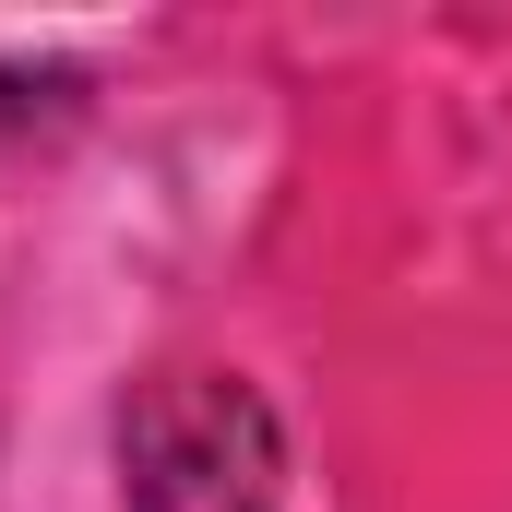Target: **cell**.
<instances>
[{
    "label": "cell",
    "mask_w": 512,
    "mask_h": 512,
    "mask_svg": "<svg viewBox=\"0 0 512 512\" xmlns=\"http://www.w3.org/2000/svg\"><path fill=\"white\" fill-rule=\"evenodd\" d=\"M120 477L143 512H286V429L227 370H155L120 405Z\"/></svg>",
    "instance_id": "6da1fadb"
},
{
    "label": "cell",
    "mask_w": 512,
    "mask_h": 512,
    "mask_svg": "<svg viewBox=\"0 0 512 512\" xmlns=\"http://www.w3.org/2000/svg\"><path fill=\"white\" fill-rule=\"evenodd\" d=\"M0 120H12V96H0Z\"/></svg>",
    "instance_id": "7a4b0ae2"
}]
</instances>
